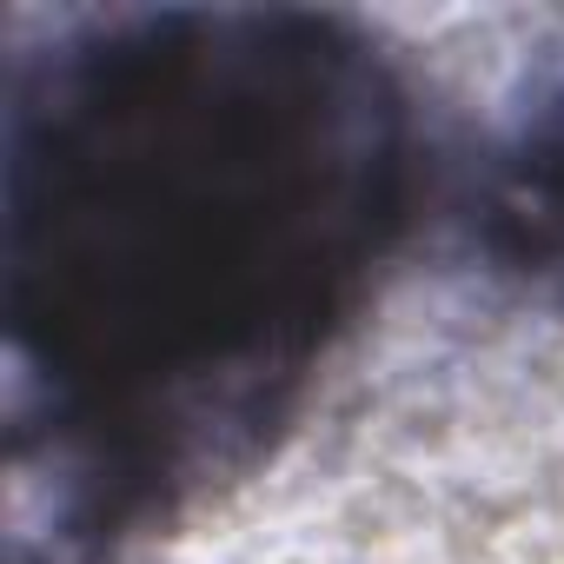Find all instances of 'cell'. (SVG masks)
Segmentation results:
<instances>
[{
	"mask_svg": "<svg viewBox=\"0 0 564 564\" xmlns=\"http://www.w3.org/2000/svg\"><path fill=\"white\" fill-rule=\"evenodd\" d=\"M419 193L392 54L313 8L47 28L0 107L8 564H100L232 478L366 313Z\"/></svg>",
	"mask_w": 564,
	"mask_h": 564,
	"instance_id": "cell-1",
	"label": "cell"
},
{
	"mask_svg": "<svg viewBox=\"0 0 564 564\" xmlns=\"http://www.w3.org/2000/svg\"><path fill=\"white\" fill-rule=\"evenodd\" d=\"M491 239L518 272L564 293V67L531 94L498 153Z\"/></svg>",
	"mask_w": 564,
	"mask_h": 564,
	"instance_id": "cell-2",
	"label": "cell"
}]
</instances>
